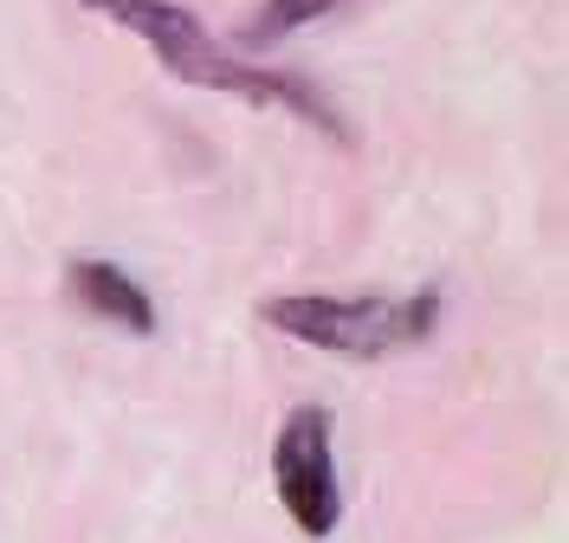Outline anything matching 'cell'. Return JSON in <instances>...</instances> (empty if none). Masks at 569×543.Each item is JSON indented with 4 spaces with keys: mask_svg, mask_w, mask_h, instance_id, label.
Returning a JSON list of instances; mask_svg holds the SVG:
<instances>
[{
    "mask_svg": "<svg viewBox=\"0 0 569 543\" xmlns=\"http://www.w3.org/2000/svg\"><path fill=\"white\" fill-rule=\"evenodd\" d=\"M272 485L291 524L311 543L337 537L343 499H337V466H330V408H291L272 446Z\"/></svg>",
    "mask_w": 569,
    "mask_h": 543,
    "instance_id": "3957f363",
    "label": "cell"
},
{
    "mask_svg": "<svg viewBox=\"0 0 569 543\" xmlns=\"http://www.w3.org/2000/svg\"><path fill=\"white\" fill-rule=\"evenodd\" d=\"M330 7H337V0H266L247 20V39H279V33H291V27H305V20L330 13Z\"/></svg>",
    "mask_w": 569,
    "mask_h": 543,
    "instance_id": "5b68a950",
    "label": "cell"
},
{
    "mask_svg": "<svg viewBox=\"0 0 569 543\" xmlns=\"http://www.w3.org/2000/svg\"><path fill=\"white\" fill-rule=\"evenodd\" d=\"M71 298L84 304V311H98V318H110L117 330H130V336H149L156 330V304H149V291L130 279V272H117V265H104V259H78L66 272Z\"/></svg>",
    "mask_w": 569,
    "mask_h": 543,
    "instance_id": "277c9868",
    "label": "cell"
},
{
    "mask_svg": "<svg viewBox=\"0 0 569 543\" xmlns=\"http://www.w3.org/2000/svg\"><path fill=\"white\" fill-rule=\"evenodd\" d=\"M272 330L298 336V343H318L330 356H356L376 362L395 350H415L433 336L440 324V291H408V298H323V291H298V298H272L259 311Z\"/></svg>",
    "mask_w": 569,
    "mask_h": 543,
    "instance_id": "7a4b0ae2",
    "label": "cell"
},
{
    "mask_svg": "<svg viewBox=\"0 0 569 543\" xmlns=\"http://www.w3.org/2000/svg\"><path fill=\"white\" fill-rule=\"evenodd\" d=\"M84 13L110 20L117 33H137L142 46L169 66V78L194 84V91H227V98H247V104H284L291 117L318 123L323 137H337V143L350 137V130H343V117L323 104L305 78L266 72V66H247V59L220 52V46L201 33V20H194L181 0H84Z\"/></svg>",
    "mask_w": 569,
    "mask_h": 543,
    "instance_id": "6da1fadb",
    "label": "cell"
}]
</instances>
